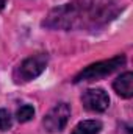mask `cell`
I'll use <instances>...</instances> for the list:
<instances>
[{"label": "cell", "mask_w": 133, "mask_h": 134, "mask_svg": "<svg viewBox=\"0 0 133 134\" xmlns=\"http://www.w3.org/2000/svg\"><path fill=\"white\" fill-rule=\"evenodd\" d=\"M125 64V56L124 55H117L114 58H110V59H105V61H100L96 64H91L86 69H83L75 78L74 81L75 83H80V81H93V80H100L110 73H113L114 70H117L121 66Z\"/></svg>", "instance_id": "2"}, {"label": "cell", "mask_w": 133, "mask_h": 134, "mask_svg": "<svg viewBox=\"0 0 133 134\" xmlns=\"http://www.w3.org/2000/svg\"><path fill=\"white\" fill-rule=\"evenodd\" d=\"M11 115L6 109H0V131H6L11 128Z\"/></svg>", "instance_id": "9"}, {"label": "cell", "mask_w": 133, "mask_h": 134, "mask_svg": "<svg viewBox=\"0 0 133 134\" xmlns=\"http://www.w3.org/2000/svg\"><path fill=\"white\" fill-rule=\"evenodd\" d=\"M81 103L91 112H102L110 106V97L103 89H88L81 95Z\"/></svg>", "instance_id": "5"}, {"label": "cell", "mask_w": 133, "mask_h": 134, "mask_svg": "<svg viewBox=\"0 0 133 134\" xmlns=\"http://www.w3.org/2000/svg\"><path fill=\"white\" fill-rule=\"evenodd\" d=\"M102 130V123L97 120H83L80 122L70 134H99Z\"/></svg>", "instance_id": "7"}, {"label": "cell", "mask_w": 133, "mask_h": 134, "mask_svg": "<svg viewBox=\"0 0 133 134\" xmlns=\"http://www.w3.org/2000/svg\"><path fill=\"white\" fill-rule=\"evenodd\" d=\"M117 14L113 0H80L53 9L44 22L52 28H81L97 27L111 20Z\"/></svg>", "instance_id": "1"}, {"label": "cell", "mask_w": 133, "mask_h": 134, "mask_svg": "<svg viewBox=\"0 0 133 134\" xmlns=\"http://www.w3.org/2000/svg\"><path fill=\"white\" fill-rule=\"evenodd\" d=\"M34 115V109L32 104H24V106H21L19 109H17V114H16V117H17V120L21 122V123H25V122H28V120H32Z\"/></svg>", "instance_id": "8"}, {"label": "cell", "mask_w": 133, "mask_h": 134, "mask_svg": "<svg viewBox=\"0 0 133 134\" xmlns=\"http://www.w3.org/2000/svg\"><path fill=\"white\" fill-rule=\"evenodd\" d=\"M70 117V108L67 103L55 104L44 117V128L49 133H60L64 130L67 120Z\"/></svg>", "instance_id": "4"}, {"label": "cell", "mask_w": 133, "mask_h": 134, "mask_svg": "<svg viewBox=\"0 0 133 134\" xmlns=\"http://www.w3.org/2000/svg\"><path fill=\"white\" fill-rule=\"evenodd\" d=\"M45 66H47V55H44V53L33 55L21 63V66L16 69L14 78L17 83L32 81L45 70Z\"/></svg>", "instance_id": "3"}, {"label": "cell", "mask_w": 133, "mask_h": 134, "mask_svg": "<svg viewBox=\"0 0 133 134\" xmlns=\"http://www.w3.org/2000/svg\"><path fill=\"white\" fill-rule=\"evenodd\" d=\"M5 5H6V0H0V9H3Z\"/></svg>", "instance_id": "10"}, {"label": "cell", "mask_w": 133, "mask_h": 134, "mask_svg": "<svg viewBox=\"0 0 133 134\" xmlns=\"http://www.w3.org/2000/svg\"><path fill=\"white\" fill-rule=\"evenodd\" d=\"M114 91L124 97V98H130L133 95V73L132 72H125L122 73L114 83H113Z\"/></svg>", "instance_id": "6"}]
</instances>
